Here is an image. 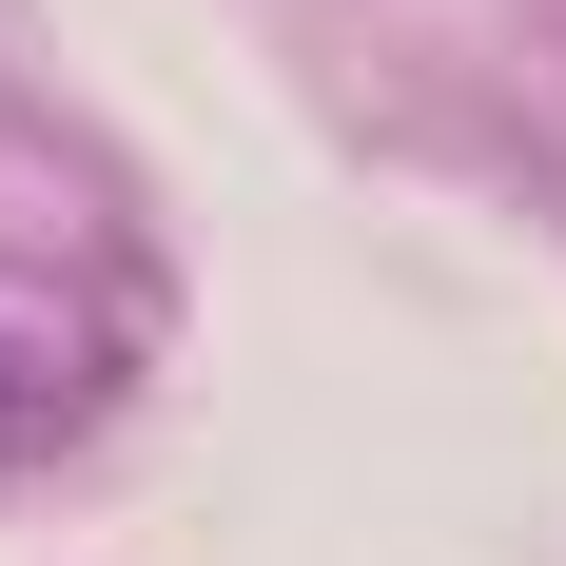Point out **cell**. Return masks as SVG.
Returning a JSON list of instances; mask_svg holds the SVG:
<instances>
[{"mask_svg":"<svg viewBox=\"0 0 566 566\" xmlns=\"http://www.w3.org/2000/svg\"><path fill=\"white\" fill-rule=\"evenodd\" d=\"M98 410H117V313H98V293H59L40 254H0V469L78 450Z\"/></svg>","mask_w":566,"mask_h":566,"instance_id":"obj_1","label":"cell"}]
</instances>
